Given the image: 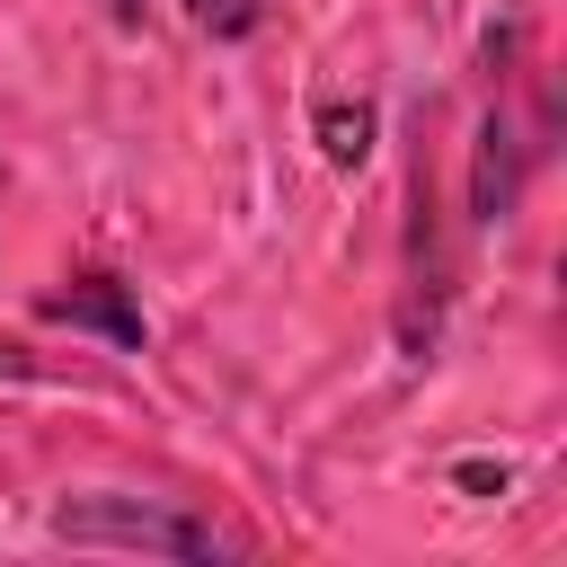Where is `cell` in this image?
I'll return each instance as SVG.
<instances>
[{
  "mask_svg": "<svg viewBox=\"0 0 567 567\" xmlns=\"http://www.w3.org/2000/svg\"><path fill=\"white\" fill-rule=\"evenodd\" d=\"M266 9H275V0H186V18H195L213 44H248V35L266 27Z\"/></svg>",
  "mask_w": 567,
  "mask_h": 567,
  "instance_id": "5b68a950",
  "label": "cell"
},
{
  "mask_svg": "<svg viewBox=\"0 0 567 567\" xmlns=\"http://www.w3.org/2000/svg\"><path fill=\"white\" fill-rule=\"evenodd\" d=\"M319 151L337 159V168H354L363 151H372V106L354 97V106H319Z\"/></svg>",
  "mask_w": 567,
  "mask_h": 567,
  "instance_id": "277c9868",
  "label": "cell"
},
{
  "mask_svg": "<svg viewBox=\"0 0 567 567\" xmlns=\"http://www.w3.org/2000/svg\"><path fill=\"white\" fill-rule=\"evenodd\" d=\"M35 319H53V328H89V337H106L115 354H142V337H151L133 284L106 275V266H89V275H71V284H53V292H35Z\"/></svg>",
  "mask_w": 567,
  "mask_h": 567,
  "instance_id": "3957f363",
  "label": "cell"
},
{
  "mask_svg": "<svg viewBox=\"0 0 567 567\" xmlns=\"http://www.w3.org/2000/svg\"><path fill=\"white\" fill-rule=\"evenodd\" d=\"M106 18H115V27H142L151 9H142V0H106Z\"/></svg>",
  "mask_w": 567,
  "mask_h": 567,
  "instance_id": "8992f818",
  "label": "cell"
},
{
  "mask_svg": "<svg viewBox=\"0 0 567 567\" xmlns=\"http://www.w3.org/2000/svg\"><path fill=\"white\" fill-rule=\"evenodd\" d=\"M505 53H514V27H487L496 97H487L478 142H470V221H478V230H496V221L514 213L523 177L549 159V133H558V106H549V89H540V80H532V115H514V71H505Z\"/></svg>",
  "mask_w": 567,
  "mask_h": 567,
  "instance_id": "6da1fadb",
  "label": "cell"
},
{
  "mask_svg": "<svg viewBox=\"0 0 567 567\" xmlns=\"http://www.w3.org/2000/svg\"><path fill=\"white\" fill-rule=\"evenodd\" d=\"M53 540L71 549H151V558H230V540L204 523V514H177V505H151V496H62L53 505Z\"/></svg>",
  "mask_w": 567,
  "mask_h": 567,
  "instance_id": "7a4b0ae2",
  "label": "cell"
}]
</instances>
